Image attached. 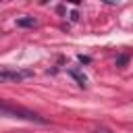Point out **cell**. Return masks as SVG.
Returning <instances> with one entry per match:
<instances>
[{"instance_id":"6da1fadb","label":"cell","mask_w":133,"mask_h":133,"mask_svg":"<svg viewBox=\"0 0 133 133\" xmlns=\"http://www.w3.org/2000/svg\"><path fill=\"white\" fill-rule=\"evenodd\" d=\"M0 114L4 116H12V118H23V121H29V123H39V125H46L48 121L44 116H39L37 112L25 108V106H17V104H8V102H2L0 100Z\"/></svg>"},{"instance_id":"52a82bcc","label":"cell","mask_w":133,"mask_h":133,"mask_svg":"<svg viewBox=\"0 0 133 133\" xmlns=\"http://www.w3.org/2000/svg\"><path fill=\"white\" fill-rule=\"evenodd\" d=\"M94 133H108V131H104V129H96Z\"/></svg>"},{"instance_id":"277c9868","label":"cell","mask_w":133,"mask_h":133,"mask_svg":"<svg viewBox=\"0 0 133 133\" xmlns=\"http://www.w3.org/2000/svg\"><path fill=\"white\" fill-rule=\"evenodd\" d=\"M17 25H19V27H33L35 21H33L31 17H23V19H17Z\"/></svg>"},{"instance_id":"3957f363","label":"cell","mask_w":133,"mask_h":133,"mask_svg":"<svg viewBox=\"0 0 133 133\" xmlns=\"http://www.w3.org/2000/svg\"><path fill=\"white\" fill-rule=\"evenodd\" d=\"M69 75H71V77H73V79H75V81H77V83H79L81 87H85V85H87V77H85V75H83V73H81L79 69L71 66V69H69Z\"/></svg>"},{"instance_id":"7a4b0ae2","label":"cell","mask_w":133,"mask_h":133,"mask_svg":"<svg viewBox=\"0 0 133 133\" xmlns=\"http://www.w3.org/2000/svg\"><path fill=\"white\" fill-rule=\"evenodd\" d=\"M31 71H17V69H6L0 66V83H10V81H23L27 77H31Z\"/></svg>"},{"instance_id":"8992f818","label":"cell","mask_w":133,"mask_h":133,"mask_svg":"<svg viewBox=\"0 0 133 133\" xmlns=\"http://www.w3.org/2000/svg\"><path fill=\"white\" fill-rule=\"evenodd\" d=\"M102 2H106V4H118L121 0H102Z\"/></svg>"},{"instance_id":"5b68a950","label":"cell","mask_w":133,"mask_h":133,"mask_svg":"<svg viewBox=\"0 0 133 133\" xmlns=\"http://www.w3.org/2000/svg\"><path fill=\"white\" fill-rule=\"evenodd\" d=\"M127 60H129V56H127V54H123V56H118V58H116V66H123V64H125Z\"/></svg>"}]
</instances>
